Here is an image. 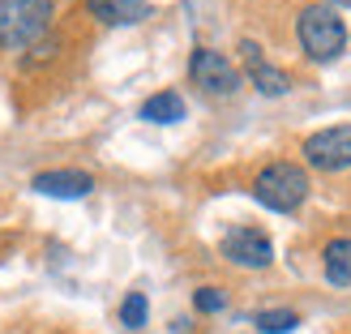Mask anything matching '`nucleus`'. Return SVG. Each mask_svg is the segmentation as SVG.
Here are the masks:
<instances>
[{
    "mask_svg": "<svg viewBox=\"0 0 351 334\" xmlns=\"http://www.w3.org/2000/svg\"><path fill=\"white\" fill-rule=\"evenodd\" d=\"M56 17V0H0V51L34 47Z\"/></svg>",
    "mask_w": 351,
    "mask_h": 334,
    "instance_id": "f257e3e1",
    "label": "nucleus"
},
{
    "mask_svg": "<svg viewBox=\"0 0 351 334\" xmlns=\"http://www.w3.org/2000/svg\"><path fill=\"white\" fill-rule=\"evenodd\" d=\"M295 34H300L304 56L317 60V64L339 60L343 47H347V26H343L339 9H330V5H308V9L295 13Z\"/></svg>",
    "mask_w": 351,
    "mask_h": 334,
    "instance_id": "f03ea898",
    "label": "nucleus"
},
{
    "mask_svg": "<svg viewBox=\"0 0 351 334\" xmlns=\"http://www.w3.org/2000/svg\"><path fill=\"white\" fill-rule=\"evenodd\" d=\"M308 171L300 163H287V159H278L270 167H261L257 171V180H253V198L266 206V210H278V215H291V210H300L304 198H308Z\"/></svg>",
    "mask_w": 351,
    "mask_h": 334,
    "instance_id": "7ed1b4c3",
    "label": "nucleus"
},
{
    "mask_svg": "<svg viewBox=\"0 0 351 334\" xmlns=\"http://www.w3.org/2000/svg\"><path fill=\"white\" fill-rule=\"evenodd\" d=\"M189 77H193V86H202L206 95H215V99H232L236 91H240V69L223 56V51H215V47H197L189 56Z\"/></svg>",
    "mask_w": 351,
    "mask_h": 334,
    "instance_id": "20e7f679",
    "label": "nucleus"
},
{
    "mask_svg": "<svg viewBox=\"0 0 351 334\" xmlns=\"http://www.w3.org/2000/svg\"><path fill=\"white\" fill-rule=\"evenodd\" d=\"M300 154H304V163L317 167V171H347L351 167V125L308 133Z\"/></svg>",
    "mask_w": 351,
    "mask_h": 334,
    "instance_id": "39448f33",
    "label": "nucleus"
},
{
    "mask_svg": "<svg viewBox=\"0 0 351 334\" xmlns=\"http://www.w3.org/2000/svg\"><path fill=\"white\" fill-rule=\"evenodd\" d=\"M219 249L240 270H266L270 261H274V244H270L266 232H257V227H232V232L223 236Z\"/></svg>",
    "mask_w": 351,
    "mask_h": 334,
    "instance_id": "423d86ee",
    "label": "nucleus"
},
{
    "mask_svg": "<svg viewBox=\"0 0 351 334\" xmlns=\"http://www.w3.org/2000/svg\"><path fill=\"white\" fill-rule=\"evenodd\" d=\"M30 189H39L43 198H60V202H73V198H86L95 189V180L77 167H56V171H39L30 180Z\"/></svg>",
    "mask_w": 351,
    "mask_h": 334,
    "instance_id": "0eeeda50",
    "label": "nucleus"
},
{
    "mask_svg": "<svg viewBox=\"0 0 351 334\" xmlns=\"http://www.w3.org/2000/svg\"><path fill=\"white\" fill-rule=\"evenodd\" d=\"M86 13L103 26H137L150 17V0H86Z\"/></svg>",
    "mask_w": 351,
    "mask_h": 334,
    "instance_id": "6e6552de",
    "label": "nucleus"
},
{
    "mask_svg": "<svg viewBox=\"0 0 351 334\" xmlns=\"http://www.w3.org/2000/svg\"><path fill=\"white\" fill-rule=\"evenodd\" d=\"M142 120H150V125H180V120H184V99L176 95V91L150 95L142 103Z\"/></svg>",
    "mask_w": 351,
    "mask_h": 334,
    "instance_id": "1a4fd4ad",
    "label": "nucleus"
},
{
    "mask_svg": "<svg viewBox=\"0 0 351 334\" xmlns=\"http://www.w3.org/2000/svg\"><path fill=\"white\" fill-rule=\"evenodd\" d=\"M322 270H326V283L351 287V240H330V244H326Z\"/></svg>",
    "mask_w": 351,
    "mask_h": 334,
    "instance_id": "9d476101",
    "label": "nucleus"
},
{
    "mask_svg": "<svg viewBox=\"0 0 351 334\" xmlns=\"http://www.w3.org/2000/svg\"><path fill=\"white\" fill-rule=\"evenodd\" d=\"M249 82H253L266 99H278V95H287V91H291V77L283 73V69H274L266 56L249 64Z\"/></svg>",
    "mask_w": 351,
    "mask_h": 334,
    "instance_id": "9b49d317",
    "label": "nucleus"
},
{
    "mask_svg": "<svg viewBox=\"0 0 351 334\" xmlns=\"http://www.w3.org/2000/svg\"><path fill=\"white\" fill-rule=\"evenodd\" d=\"M295 326H300V318H295L291 309H261L257 313V330L261 334H287Z\"/></svg>",
    "mask_w": 351,
    "mask_h": 334,
    "instance_id": "f8f14e48",
    "label": "nucleus"
},
{
    "mask_svg": "<svg viewBox=\"0 0 351 334\" xmlns=\"http://www.w3.org/2000/svg\"><path fill=\"white\" fill-rule=\"evenodd\" d=\"M150 318V305H146V296L142 291H129L125 296V305H120V322H125L129 330H142Z\"/></svg>",
    "mask_w": 351,
    "mask_h": 334,
    "instance_id": "ddd939ff",
    "label": "nucleus"
},
{
    "mask_svg": "<svg viewBox=\"0 0 351 334\" xmlns=\"http://www.w3.org/2000/svg\"><path fill=\"white\" fill-rule=\"evenodd\" d=\"M193 305H197V313H223L227 309V291L223 287H197Z\"/></svg>",
    "mask_w": 351,
    "mask_h": 334,
    "instance_id": "4468645a",
    "label": "nucleus"
},
{
    "mask_svg": "<svg viewBox=\"0 0 351 334\" xmlns=\"http://www.w3.org/2000/svg\"><path fill=\"white\" fill-rule=\"evenodd\" d=\"M317 5H330V9H351V0H317Z\"/></svg>",
    "mask_w": 351,
    "mask_h": 334,
    "instance_id": "2eb2a0df",
    "label": "nucleus"
}]
</instances>
